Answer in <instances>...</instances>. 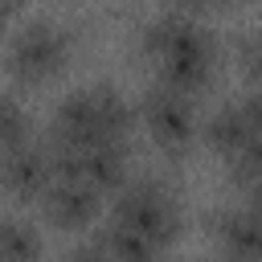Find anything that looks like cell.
I'll return each instance as SVG.
<instances>
[{
  "label": "cell",
  "mask_w": 262,
  "mask_h": 262,
  "mask_svg": "<svg viewBox=\"0 0 262 262\" xmlns=\"http://www.w3.org/2000/svg\"><path fill=\"white\" fill-rule=\"evenodd\" d=\"M139 53L151 61L156 82L196 98L217 74V37L184 8L160 12L139 29Z\"/></svg>",
  "instance_id": "cell-1"
},
{
  "label": "cell",
  "mask_w": 262,
  "mask_h": 262,
  "mask_svg": "<svg viewBox=\"0 0 262 262\" xmlns=\"http://www.w3.org/2000/svg\"><path fill=\"white\" fill-rule=\"evenodd\" d=\"M139 119V106H131V98L111 86V82H90L70 90L45 127V139L53 151H70V147H94V143H127L131 127Z\"/></svg>",
  "instance_id": "cell-2"
},
{
  "label": "cell",
  "mask_w": 262,
  "mask_h": 262,
  "mask_svg": "<svg viewBox=\"0 0 262 262\" xmlns=\"http://www.w3.org/2000/svg\"><path fill=\"white\" fill-rule=\"evenodd\" d=\"M111 217L172 246L180 237V225H184V213H180V201H176V188L160 176H135L127 180L119 192H115V205H111Z\"/></svg>",
  "instance_id": "cell-3"
},
{
  "label": "cell",
  "mask_w": 262,
  "mask_h": 262,
  "mask_svg": "<svg viewBox=\"0 0 262 262\" xmlns=\"http://www.w3.org/2000/svg\"><path fill=\"white\" fill-rule=\"evenodd\" d=\"M70 49H74L70 29H61L57 20L37 16V20H25V25L12 29L4 61H8V74L20 86H41V82H49L53 74L66 70Z\"/></svg>",
  "instance_id": "cell-4"
},
{
  "label": "cell",
  "mask_w": 262,
  "mask_h": 262,
  "mask_svg": "<svg viewBox=\"0 0 262 262\" xmlns=\"http://www.w3.org/2000/svg\"><path fill=\"white\" fill-rule=\"evenodd\" d=\"M139 123L147 127L151 143L164 151V156H184L196 139V111H192V98L164 86V82H151L143 94H139Z\"/></svg>",
  "instance_id": "cell-5"
},
{
  "label": "cell",
  "mask_w": 262,
  "mask_h": 262,
  "mask_svg": "<svg viewBox=\"0 0 262 262\" xmlns=\"http://www.w3.org/2000/svg\"><path fill=\"white\" fill-rule=\"evenodd\" d=\"M53 156H57V176L86 180L98 192H119L131 172L127 143H94V147H70V151H53Z\"/></svg>",
  "instance_id": "cell-6"
},
{
  "label": "cell",
  "mask_w": 262,
  "mask_h": 262,
  "mask_svg": "<svg viewBox=\"0 0 262 262\" xmlns=\"http://www.w3.org/2000/svg\"><path fill=\"white\" fill-rule=\"evenodd\" d=\"M53 180H57V156L45 135L29 139L16 151H4V188L16 201H41Z\"/></svg>",
  "instance_id": "cell-7"
},
{
  "label": "cell",
  "mask_w": 262,
  "mask_h": 262,
  "mask_svg": "<svg viewBox=\"0 0 262 262\" xmlns=\"http://www.w3.org/2000/svg\"><path fill=\"white\" fill-rule=\"evenodd\" d=\"M205 229L221 246V254L258 262V254H262V217L246 201L242 205H217V209H209L205 213Z\"/></svg>",
  "instance_id": "cell-8"
},
{
  "label": "cell",
  "mask_w": 262,
  "mask_h": 262,
  "mask_svg": "<svg viewBox=\"0 0 262 262\" xmlns=\"http://www.w3.org/2000/svg\"><path fill=\"white\" fill-rule=\"evenodd\" d=\"M98 205H102V192L86 180H74V176H57L49 184V192L37 201L41 217L53 229H86L98 217Z\"/></svg>",
  "instance_id": "cell-9"
},
{
  "label": "cell",
  "mask_w": 262,
  "mask_h": 262,
  "mask_svg": "<svg viewBox=\"0 0 262 262\" xmlns=\"http://www.w3.org/2000/svg\"><path fill=\"white\" fill-rule=\"evenodd\" d=\"M201 139H205L217 156L233 160L246 143H254V123H250V115H246L242 102H221L217 111L205 115V123H201Z\"/></svg>",
  "instance_id": "cell-10"
},
{
  "label": "cell",
  "mask_w": 262,
  "mask_h": 262,
  "mask_svg": "<svg viewBox=\"0 0 262 262\" xmlns=\"http://www.w3.org/2000/svg\"><path fill=\"white\" fill-rule=\"evenodd\" d=\"M98 237H102V246L111 250L115 262H168V246L164 242H156V237H147V233L115 221V217H106V225L98 229Z\"/></svg>",
  "instance_id": "cell-11"
},
{
  "label": "cell",
  "mask_w": 262,
  "mask_h": 262,
  "mask_svg": "<svg viewBox=\"0 0 262 262\" xmlns=\"http://www.w3.org/2000/svg\"><path fill=\"white\" fill-rule=\"evenodd\" d=\"M0 250L4 262H37L41 258V229L16 213H4L0 221Z\"/></svg>",
  "instance_id": "cell-12"
},
{
  "label": "cell",
  "mask_w": 262,
  "mask_h": 262,
  "mask_svg": "<svg viewBox=\"0 0 262 262\" xmlns=\"http://www.w3.org/2000/svg\"><path fill=\"white\" fill-rule=\"evenodd\" d=\"M33 139V115L20 106L12 90L0 94V151H16Z\"/></svg>",
  "instance_id": "cell-13"
},
{
  "label": "cell",
  "mask_w": 262,
  "mask_h": 262,
  "mask_svg": "<svg viewBox=\"0 0 262 262\" xmlns=\"http://www.w3.org/2000/svg\"><path fill=\"white\" fill-rule=\"evenodd\" d=\"M233 53H237V66H242V70L254 78V86L262 90V29H254V33H246V37H237Z\"/></svg>",
  "instance_id": "cell-14"
},
{
  "label": "cell",
  "mask_w": 262,
  "mask_h": 262,
  "mask_svg": "<svg viewBox=\"0 0 262 262\" xmlns=\"http://www.w3.org/2000/svg\"><path fill=\"white\" fill-rule=\"evenodd\" d=\"M61 262H115V258H111V250L102 246V237H90V242H74V246L61 254Z\"/></svg>",
  "instance_id": "cell-15"
},
{
  "label": "cell",
  "mask_w": 262,
  "mask_h": 262,
  "mask_svg": "<svg viewBox=\"0 0 262 262\" xmlns=\"http://www.w3.org/2000/svg\"><path fill=\"white\" fill-rule=\"evenodd\" d=\"M242 106H246V115H250V123H254V135H262V90H250V94L242 98Z\"/></svg>",
  "instance_id": "cell-16"
},
{
  "label": "cell",
  "mask_w": 262,
  "mask_h": 262,
  "mask_svg": "<svg viewBox=\"0 0 262 262\" xmlns=\"http://www.w3.org/2000/svg\"><path fill=\"white\" fill-rule=\"evenodd\" d=\"M242 192H246V205L262 217V180H258V184H250V188H242Z\"/></svg>",
  "instance_id": "cell-17"
},
{
  "label": "cell",
  "mask_w": 262,
  "mask_h": 262,
  "mask_svg": "<svg viewBox=\"0 0 262 262\" xmlns=\"http://www.w3.org/2000/svg\"><path fill=\"white\" fill-rule=\"evenodd\" d=\"M0 4H4V20H8V25H12V20H16V12H20V4H25V0H0Z\"/></svg>",
  "instance_id": "cell-18"
},
{
  "label": "cell",
  "mask_w": 262,
  "mask_h": 262,
  "mask_svg": "<svg viewBox=\"0 0 262 262\" xmlns=\"http://www.w3.org/2000/svg\"><path fill=\"white\" fill-rule=\"evenodd\" d=\"M184 12H192V8H205V4H213V0H176Z\"/></svg>",
  "instance_id": "cell-19"
},
{
  "label": "cell",
  "mask_w": 262,
  "mask_h": 262,
  "mask_svg": "<svg viewBox=\"0 0 262 262\" xmlns=\"http://www.w3.org/2000/svg\"><path fill=\"white\" fill-rule=\"evenodd\" d=\"M209 262H246V258H229V254H217V258H209Z\"/></svg>",
  "instance_id": "cell-20"
},
{
  "label": "cell",
  "mask_w": 262,
  "mask_h": 262,
  "mask_svg": "<svg viewBox=\"0 0 262 262\" xmlns=\"http://www.w3.org/2000/svg\"><path fill=\"white\" fill-rule=\"evenodd\" d=\"M258 262H262V254H258Z\"/></svg>",
  "instance_id": "cell-21"
}]
</instances>
